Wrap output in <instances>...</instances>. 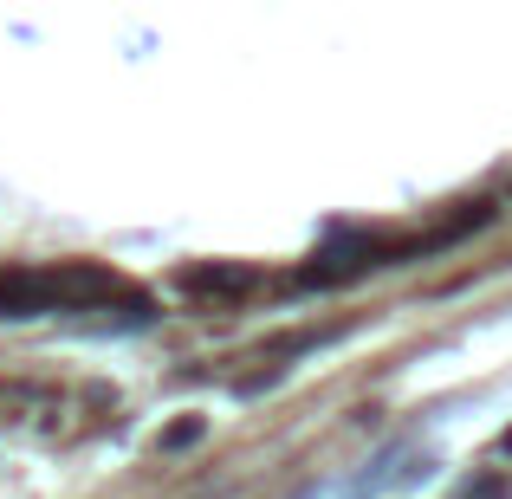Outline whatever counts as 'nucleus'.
Masks as SVG:
<instances>
[{
  "label": "nucleus",
  "mask_w": 512,
  "mask_h": 499,
  "mask_svg": "<svg viewBox=\"0 0 512 499\" xmlns=\"http://www.w3.org/2000/svg\"><path fill=\"white\" fill-rule=\"evenodd\" d=\"M402 253H415V240H370V234H338L331 247L312 253V266L299 273V286H344V279L370 273V266H396Z\"/></svg>",
  "instance_id": "nucleus-2"
},
{
  "label": "nucleus",
  "mask_w": 512,
  "mask_h": 499,
  "mask_svg": "<svg viewBox=\"0 0 512 499\" xmlns=\"http://www.w3.org/2000/svg\"><path fill=\"white\" fill-rule=\"evenodd\" d=\"M260 286V273L253 266H188L182 273V292H201V299H240V292H253Z\"/></svg>",
  "instance_id": "nucleus-4"
},
{
  "label": "nucleus",
  "mask_w": 512,
  "mask_h": 499,
  "mask_svg": "<svg viewBox=\"0 0 512 499\" xmlns=\"http://www.w3.org/2000/svg\"><path fill=\"white\" fill-rule=\"evenodd\" d=\"M195 435H201V422H182V428H169V435H163V448H188Z\"/></svg>",
  "instance_id": "nucleus-5"
},
{
  "label": "nucleus",
  "mask_w": 512,
  "mask_h": 499,
  "mask_svg": "<svg viewBox=\"0 0 512 499\" xmlns=\"http://www.w3.org/2000/svg\"><path fill=\"white\" fill-rule=\"evenodd\" d=\"M500 448H506V454H512V428H506V435H500Z\"/></svg>",
  "instance_id": "nucleus-7"
},
{
  "label": "nucleus",
  "mask_w": 512,
  "mask_h": 499,
  "mask_svg": "<svg viewBox=\"0 0 512 499\" xmlns=\"http://www.w3.org/2000/svg\"><path fill=\"white\" fill-rule=\"evenodd\" d=\"M461 499H506V487H500V480H480V487H467Z\"/></svg>",
  "instance_id": "nucleus-6"
},
{
  "label": "nucleus",
  "mask_w": 512,
  "mask_h": 499,
  "mask_svg": "<svg viewBox=\"0 0 512 499\" xmlns=\"http://www.w3.org/2000/svg\"><path fill=\"white\" fill-rule=\"evenodd\" d=\"M428 474V454L415 448H389L383 461H376V474L350 480V499H376V493H396V487H415V480Z\"/></svg>",
  "instance_id": "nucleus-3"
},
{
  "label": "nucleus",
  "mask_w": 512,
  "mask_h": 499,
  "mask_svg": "<svg viewBox=\"0 0 512 499\" xmlns=\"http://www.w3.org/2000/svg\"><path fill=\"white\" fill-rule=\"evenodd\" d=\"M124 279L111 266H20V273H0V318H39V312H91V305L117 299Z\"/></svg>",
  "instance_id": "nucleus-1"
}]
</instances>
